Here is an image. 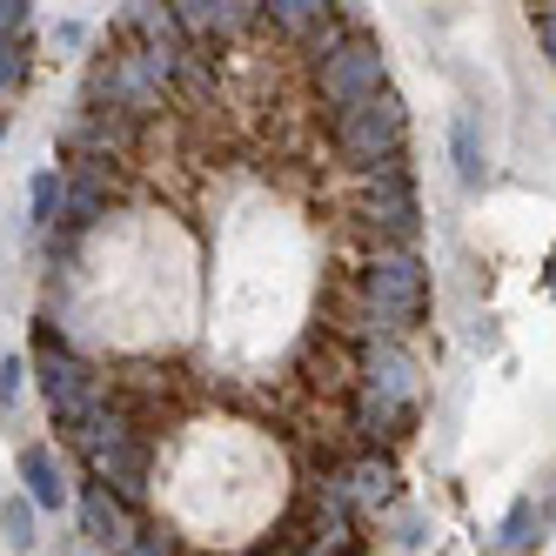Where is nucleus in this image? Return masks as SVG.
Listing matches in <instances>:
<instances>
[{"mask_svg":"<svg viewBox=\"0 0 556 556\" xmlns=\"http://www.w3.org/2000/svg\"><path fill=\"white\" fill-rule=\"evenodd\" d=\"M27 369H34V389H41V403H48V422L61 429V443H74L94 416H108V376L94 363H81L74 355V342L54 329V323H34V355H27Z\"/></svg>","mask_w":556,"mask_h":556,"instance_id":"1","label":"nucleus"},{"mask_svg":"<svg viewBox=\"0 0 556 556\" xmlns=\"http://www.w3.org/2000/svg\"><path fill=\"white\" fill-rule=\"evenodd\" d=\"M336 154L355 175H382L409 162V101L395 88H376L369 101H355L336 114Z\"/></svg>","mask_w":556,"mask_h":556,"instance_id":"2","label":"nucleus"},{"mask_svg":"<svg viewBox=\"0 0 556 556\" xmlns=\"http://www.w3.org/2000/svg\"><path fill=\"white\" fill-rule=\"evenodd\" d=\"M74 456L88 463V476L94 483H108L114 496H128V503H141L148 496V483H154V456H148V435L108 403V416H94L81 435L67 443Z\"/></svg>","mask_w":556,"mask_h":556,"instance_id":"3","label":"nucleus"},{"mask_svg":"<svg viewBox=\"0 0 556 556\" xmlns=\"http://www.w3.org/2000/svg\"><path fill=\"white\" fill-rule=\"evenodd\" d=\"M363 302L376 336H409L429 315V262L416 249H376L363 268Z\"/></svg>","mask_w":556,"mask_h":556,"instance_id":"4","label":"nucleus"},{"mask_svg":"<svg viewBox=\"0 0 556 556\" xmlns=\"http://www.w3.org/2000/svg\"><path fill=\"white\" fill-rule=\"evenodd\" d=\"M376 88H389V54H382V41H376L369 27L342 34L336 48L315 54V94H323L336 114L355 108V101H369Z\"/></svg>","mask_w":556,"mask_h":556,"instance_id":"5","label":"nucleus"},{"mask_svg":"<svg viewBox=\"0 0 556 556\" xmlns=\"http://www.w3.org/2000/svg\"><path fill=\"white\" fill-rule=\"evenodd\" d=\"M369 188H363V222L382 235L389 249H409L416 242V228H422V202H416V181H409V168H382V175H363Z\"/></svg>","mask_w":556,"mask_h":556,"instance_id":"6","label":"nucleus"},{"mask_svg":"<svg viewBox=\"0 0 556 556\" xmlns=\"http://www.w3.org/2000/svg\"><path fill=\"white\" fill-rule=\"evenodd\" d=\"M74 523H81V543H88V549L122 556L128 536H135V503L114 496L108 483H94V476H88V483L74 490Z\"/></svg>","mask_w":556,"mask_h":556,"instance_id":"7","label":"nucleus"},{"mask_svg":"<svg viewBox=\"0 0 556 556\" xmlns=\"http://www.w3.org/2000/svg\"><path fill=\"white\" fill-rule=\"evenodd\" d=\"M14 483H21V496L41 509V516H67L74 509V476H67V463H61L54 443H21Z\"/></svg>","mask_w":556,"mask_h":556,"instance_id":"8","label":"nucleus"},{"mask_svg":"<svg viewBox=\"0 0 556 556\" xmlns=\"http://www.w3.org/2000/svg\"><path fill=\"white\" fill-rule=\"evenodd\" d=\"M416 389H422L416 355L395 336H376L363 349V395H382V403H395V409H416Z\"/></svg>","mask_w":556,"mask_h":556,"instance_id":"9","label":"nucleus"},{"mask_svg":"<svg viewBox=\"0 0 556 556\" xmlns=\"http://www.w3.org/2000/svg\"><path fill=\"white\" fill-rule=\"evenodd\" d=\"M114 202V168L101 154H67V215H61V235H81L108 215Z\"/></svg>","mask_w":556,"mask_h":556,"instance_id":"10","label":"nucleus"},{"mask_svg":"<svg viewBox=\"0 0 556 556\" xmlns=\"http://www.w3.org/2000/svg\"><path fill=\"white\" fill-rule=\"evenodd\" d=\"M168 14L188 41H235L255 21V0H168Z\"/></svg>","mask_w":556,"mask_h":556,"instance_id":"11","label":"nucleus"},{"mask_svg":"<svg viewBox=\"0 0 556 556\" xmlns=\"http://www.w3.org/2000/svg\"><path fill=\"white\" fill-rule=\"evenodd\" d=\"M450 168H456V181H463L469 194L490 188V141H483V122H476L469 108L450 114Z\"/></svg>","mask_w":556,"mask_h":556,"instance_id":"12","label":"nucleus"},{"mask_svg":"<svg viewBox=\"0 0 556 556\" xmlns=\"http://www.w3.org/2000/svg\"><path fill=\"white\" fill-rule=\"evenodd\" d=\"M336 496L355 503V509H389V503H395V463H389V456H355V463L336 476Z\"/></svg>","mask_w":556,"mask_h":556,"instance_id":"13","label":"nucleus"},{"mask_svg":"<svg viewBox=\"0 0 556 556\" xmlns=\"http://www.w3.org/2000/svg\"><path fill=\"white\" fill-rule=\"evenodd\" d=\"M61 215H67V168H54V162H41L27 175V235H48L61 228Z\"/></svg>","mask_w":556,"mask_h":556,"instance_id":"14","label":"nucleus"},{"mask_svg":"<svg viewBox=\"0 0 556 556\" xmlns=\"http://www.w3.org/2000/svg\"><path fill=\"white\" fill-rule=\"evenodd\" d=\"M0 549L8 556H34L41 549V509L21 490H0Z\"/></svg>","mask_w":556,"mask_h":556,"instance_id":"15","label":"nucleus"},{"mask_svg":"<svg viewBox=\"0 0 556 556\" xmlns=\"http://www.w3.org/2000/svg\"><path fill=\"white\" fill-rule=\"evenodd\" d=\"M543 503L536 496H516L509 509H503V523H496V549H509V556H523V549H536L543 543Z\"/></svg>","mask_w":556,"mask_h":556,"instance_id":"16","label":"nucleus"},{"mask_svg":"<svg viewBox=\"0 0 556 556\" xmlns=\"http://www.w3.org/2000/svg\"><path fill=\"white\" fill-rule=\"evenodd\" d=\"M34 88V34H14L0 41V108H14Z\"/></svg>","mask_w":556,"mask_h":556,"instance_id":"17","label":"nucleus"},{"mask_svg":"<svg viewBox=\"0 0 556 556\" xmlns=\"http://www.w3.org/2000/svg\"><path fill=\"white\" fill-rule=\"evenodd\" d=\"M34 369H27V355H0V416H14L21 409V395H27Z\"/></svg>","mask_w":556,"mask_h":556,"instance_id":"18","label":"nucleus"},{"mask_svg":"<svg viewBox=\"0 0 556 556\" xmlns=\"http://www.w3.org/2000/svg\"><path fill=\"white\" fill-rule=\"evenodd\" d=\"M88 41H94V27H88V21H74V14H61V21L48 27V48H54V54H81Z\"/></svg>","mask_w":556,"mask_h":556,"instance_id":"19","label":"nucleus"},{"mask_svg":"<svg viewBox=\"0 0 556 556\" xmlns=\"http://www.w3.org/2000/svg\"><path fill=\"white\" fill-rule=\"evenodd\" d=\"M122 556H181V549H175V536L162 523H135V536H128Z\"/></svg>","mask_w":556,"mask_h":556,"instance_id":"20","label":"nucleus"},{"mask_svg":"<svg viewBox=\"0 0 556 556\" xmlns=\"http://www.w3.org/2000/svg\"><path fill=\"white\" fill-rule=\"evenodd\" d=\"M14 34H34V0H0V41Z\"/></svg>","mask_w":556,"mask_h":556,"instance_id":"21","label":"nucleus"},{"mask_svg":"<svg viewBox=\"0 0 556 556\" xmlns=\"http://www.w3.org/2000/svg\"><path fill=\"white\" fill-rule=\"evenodd\" d=\"M536 48H543V61L556 67V8H543V14H536Z\"/></svg>","mask_w":556,"mask_h":556,"instance_id":"22","label":"nucleus"},{"mask_svg":"<svg viewBox=\"0 0 556 556\" xmlns=\"http://www.w3.org/2000/svg\"><path fill=\"white\" fill-rule=\"evenodd\" d=\"M422 530H429V523H422L416 509H409V516H395V543H403V549H416V543H422Z\"/></svg>","mask_w":556,"mask_h":556,"instance_id":"23","label":"nucleus"},{"mask_svg":"<svg viewBox=\"0 0 556 556\" xmlns=\"http://www.w3.org/2000/svg\"><path fill=\"white\" fill-rule=\"evenodd\" d=\"M536 503H543V523H549V530H556V476H549V490H543V496H536Z\"/></svg>","mask_w":556,"mask_h":556,"instance_id":"24","label":"nucleus"},{"mask_svg":"<svg viewBox=\"0 0 556 556\" xmlns=\"http://www.w3.org/2000/svg\"><path fill=\"white\" fill-rule=\"evenodd\" d=\"M0 148H8V108H0Z\"/></svg>","mask_w":556,"mask_h":556,"instance_id":"25","label":"nucleus"}]
</instances>
